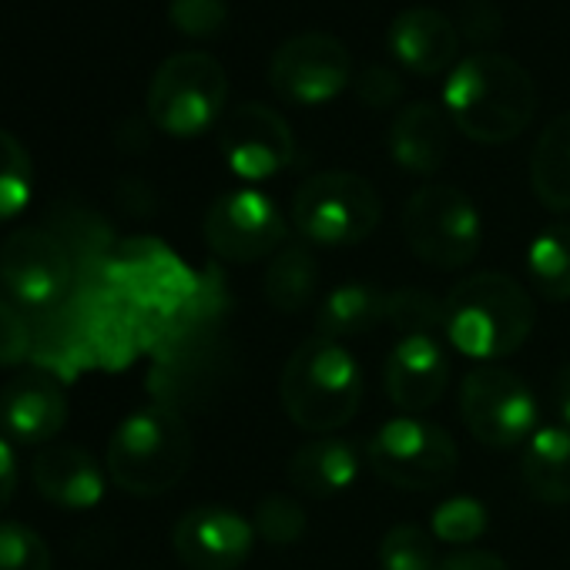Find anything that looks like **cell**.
Instances as JSON below:
<instances>
[{
	"instance_id": "obj_9",
	"label": "cell",
	"mask_w": 570,
	"mask_h": 570,
	"mask_svg": "<svg viewBox=\"0 0 570 570\" xmlns=\"http://www.w3.org/2000/svg\"><path fill=\"white\" fill-rule=\"evenodd\" d=\"M366 460L380 480L400 490H436L453 480L460 450L443 426L420 416H396L373 433Z\"/></svg>"
},
{
	"instance_id": "obj_37",
	"label": "cell",
	"mask_w": 570,
	"mask_h": 570,
	"mask_svg": "<svg viewBox=\"0 0 570 570\" xmlns=\"http://www.w3.org/2000/svg\"><path fill=\"white\" fill-rule=\"evenodd\" d=\"M356 95L370 108H386L403 95V78L390 65H366L356 75Z\"/></svg>"
},
{
	"instance_id": "obj_40",
	"label": "cell",
	"mask_w": 570,
	"mask_h": 570,
	"mask_svg": "<svg viewBox=\"0 0 570 570\" xmlns=\"http://www.w3.org/2000/svg\"><path fill=\"white\" fill-rule=\"evenodd\" d=\"M550 406L557 416V426L570 430V363L557 370L553 383H550Z\"/></svg>"
},
{
	"instance_id": "obj_23",
	"label": "cell",
	"mask_w": 570,
	"mask_h": 570,
	"mask_svg": "<svg viewBox=\"0 0 570 570\" xmlns=\"http://www.w3.org/2000/svg\"><path fill=\"white\" fill-rule=\"evenodd\" d=\"M386 303H390V293L376 289L370 282L336 285V289L323 299L320 316H316L320 336L340 343L350 336L373 333L386 320Z\"/></svg>"
},
{
	"instance_id": "obj_21",
	"label": "cell",
	"mask_w": 570,
	"mask_h": 570,
	"mask_svg": "<svg viewBox=\"0 0 570 570\" xmlns=\"http://www.w3.org/2000/svg\"><path fill=\"white\" fill-rule=\"evenodd\" d=\"M360 450L356 443L343 440V436H320L306 446H299L285 466V476L289 483L306 493V497H336L343 490H350L360 476Z\"/></svg>"
},
{
	"instance_id": "obj_30",
	"label": "cell",
	"mask_w": 570,
	"mask_h": 570,
	"mask_svg": "<svg viewBox=\"0 0 570 570\" xmlns=\"http://www.w3.org/2000/svg\"><path fill=\"white\" fill-rule=\"evenodd\" d=\"M252 527H255V537H262L265 543L289 547V543H299L306 537L309 517H306L299 500L285 497V493H268L258 500Z\"/></svg>"
},
{
	"instance_id": "obj_32",
	"label": "cell",
	"mask_w": 570,
	"mask_h": 570,
	"mask_svg": "<svg viewBox=\"0 0 570 570\" xmlns=\"http://www.w3.org/2000/svg\"><path fill=\"white\" fill-rule=\"evenodd\" d=\"M433 533L416 523H396L380 540V570H436Z\"/></svg>"
},
{
	"instance_id": "obj_2",
	"label": "cell",
	"mask_w": 570,
	"mask_h": 570,
	"mask_svg": "<svg viewBox=\"0 0 570 570\" xmlns=\"http://www.w3.org/2000/svg\"><path fill=\"white\" fill-rule=\"evenodd\" d=\"M537 306L523 285L503 272H476L446 296L443 336L470 360H507L533 333Z\"/></svg>"
},
{
	"instance_id": "obj_33",
	"label": "cell",
	"mask_w": 570,
	"mask_h": 570,
	"mask_svg": "<svg viewBox=\"0 0 570 570\" xmlns=\"http://www.w3.org/2000/svg\"><path fill=\"white\" fill-rule=\"evenodd\" d=\"M0 570H51V550L38 530L0 520Z\"/></svg>"
},
{
	"instance_id": "obj_24",
	"label": "cell",
	"mask_w": 570,
	"mask_h": 570,
	"mask_svg": "<svg viewBox=\"0 0 570 570\" xmlns=\"http://www.w3.org/2000/svg\"><path fill=\"white\" fill-rule=\"evenodd\" d=\"M530 188L550 212H570V111L557 115L530 155Z\"/></svg>"
},
{
	"instance_id": "obj_12",
	"label": "cell",
	"mask_w": 570,
	"mask_h": 570,
	"mask_svg": "<svg viewBox=\"0 0 570 570\" xmlns=\"http://www.w3.org/2000/svg\"><path fill=\"white\" fill-rule=\"evenodd\" d=\"M0 278L21 306L51 313L75 293L78 272L51 228H18L0 245Z\"/></svg>"
},
{
	"instance_id": "obj_20",
	"label": "cell",
	"mask_w": 570,
	"mask_h": 570,
	"mask_svg": "<svg viewBox=\"0 0 570 570\" xmlns=\"http://www.w3.org/2000/svg\"><path fill=\"white\" fill-rule=\"evenodd\" d=\"M390 155L403 171L433 175L450 155V115L433 101L406 105L390 125Z\"/></svg>"
},
{
	"instance_id": "obj_25",
	"label": "cell",
	"mask_w": 570,
	"mask_h": 570,
	"mask_svg": "<svg viewBox=\"0 0 570 570\" xmlns=\"http://www.w3.org/2000/svg\"><path fill=\"white\" fill-rule=\"evenodd\" d=\"M265 299L278 313H299L320 293V262L306 245H282L265 268Z\"/></svg>"
},
{
	"instance_id": "obj_11",
	"label": "cell",
	"mask_w": 570,
	"mask_h": 570,
	"mask_svg": "<svg viewBox=\"0 0 570 570\" xmlns=\"http://www.w3.org/2000/svg\"><path fill=\"white\" fill-rule=\"evenodd\" d=\"M353 81L350 48L326 31L285 38L268 58V85L293 105H326Z\"/></svg>"
},
{
	"instance_id": "obj_10",
	"label": "cell",
	"mask_w": 570,
	"mask_h": 570,
	"mask_svg": "<svg viewBox=\"0 0 570 570\" xmlns=\"http://www.w3.org/2000/svg\"><path fill=\"white\" fill-rule=\"evenodd\" d=\"M460 416L476 443L510 450L527 443L540 426V406L533 390L503 366H476L460 386Z\"/></svg>"
},
{
	"instance_id": "obj_26",
	"label": "cell",
	"mask_w": 570,
	"mask_h": 570,
	"mask_svg": "<svg viewBox=\"0 0 570 570\" xmlns=\"http://www.w3.org/2000/svg\"><path fill=\"white\" fill-rule=\"evenodd\" d=\"M527 272L547 303H570V222H553L533 235Z\"/></svg>"
},
{
	"instance_id": "obj_1",
	"label": "cell",
	"mask_w": 570,
	"mask_h": 570,
	"mask_svg": "<svg viewBox=\"0 0 570 570\" xmlns=\"http://www.w3.org/2000/svg\"><path fill=\"white\" fill-rule=\"evenodd\" d=\"M443 108L470 141L503 145L530 128L537 115V85L510 55L473 51L450 71Z\"/></svg>"
},
{
	"instance_id": "obj_6",
	"label": "cell",
	"mask_w": 570,
	"mask_h": 570,
	"mask_svg": "<svg viewBox=\"0 0 570 570\" xmlns=\"http://www.w3.org/2000/svg\"><path fill=\"white\" fill-rule=\"evenodd\" d=\"M228 75L205 51H178L165 58L148 85V118L171 138H195L222 121Z\"/></svg>"
},
{
	"instance_id": "obj_18",
	"label": "cell",
	"mask_w": 570,
	"mask_h": 570,
	"mask_svg": "<svg viewBox=\"0 0 570 570\" xmlns=\"http://www.w3.org/2000/svg\"><path fill=\"white\" fill-rule=\"evenodd\" d=\"M35 487L45 500L61 510H91L105 500L108 470L75 443H51L35 456Z\"/></svg>"
},
{
	"instance_id": "obj_16",
	"label": "cell",
	"mask_w": 570,
	"mask_h": 570,
	"mask_svg": "<svg viewBox=\"0 0 570 570\" xmlns=\"http://www.w3.org/2000/svg\"><path fill=\"white\" fill-rule=\"evenodd\" d=\"M68 396L61 380L45 370H28L0 390V430L11 443H51L68 423Z\"/></svg>"
},
{
	"instance_id": "obj_15",
	"label": "cell",
	"mask_w": 570,
	"mask_h": 570,
	"mask_svg": "<svg viewBox=\"0 0 570 570\" xmlns=\"http://www.w3.org/2000/svg\"><path fill=\"white\" fill-rule=\"evenodd\" d=\"M171 547L188 570H238L255 547V527L228 507H195L171 527Z\"/></svg>"
},
{
	"instance_id": "obj_7",
	"label": "cell",
	"mask_w": 570,
	"mask_h": 570,
	"mask_svg": "<svg viewBox=\"0 0 570 570\" xmlns=\"http://www.w3.org/2000/svg\"><path fill=\"white\" fill-rule=\"evenodd\" d=\"M383 218L376 188L356 171L309 175L293 198V225L313 245L346 248L366 242Z\"/></svg>"
},
{
	"instance_id": "obj_27",
	"label": "cell",
	"mask_w": 570,
	"mask_h": 570,
	"mask_svg": "<svg viewBox=\"0 0 570 570\" xmlns=\"http://www.w3.org/2000/svg\"><path fill=\"white\" fill-rule=\"evenodd\" d=\"M51 232L68 248L78 275H88V278L105 275V265L115 252V238H111V228L101 222V215H91L85 208H68L58 215Z\"/></svg>"
},
{
	"instance_id": "obj_31",
	"label": "cell",
	"mask_w": 570,
	"mask_h": 570,
	"mask_svg": "<svg viewBox=\"0 0 570 570\" xmlns=\"http://www.w3.org/2000/svg\"><path fill=\"white\" fill-rule=\"evenodd\" d=\"M490 527V510L476 497H450L433 510L430 533L440 543H473L487 533Z\"/></svg>"
},
{
	"instance_id": "obj_3",
	"label": "cell",
	"mask_w": 570,
	"mask_h": 570,
	"mask_svg": "<svg viewBox=\"0 0 570 570\" xmlns=\"http://www.w3.org/2000/svg\"><path fill=\"white\" fill-rule=\"evenodd\" d=\"M195 456L191 430L175 406L148 403L128 413L105 453L111 483L131 497H161L181 483Z\"/></svg>"
},
{
	"instance_id": "obj_39",
	"label": "cell",
	"mask_w": 570,
	"mask_h": 570,
	"mask_svg": "<svg viewBox=\"0 0 570 570\" xmlns=\"http://www.w3.org/2000/svg\"><path fill=\"white\" fill-rule=\"evenodd\" d=\"M18 490V456L8 436H0V513L8 510Z\"/></svg>"
},
{
	"instance_id": "obj_17",
	"label": "cell",
	"mask_w": 570,
	"mask_h": 570,
	"mask_svg": "<svg viewBox=\"0 0 570 570\" xmlns=\"http://www.w3.org/2000/svg\"><path fill=\"white\" fill-rule=\"evenodd\" d=\"M386 396L403 416L436 406L450 383V356L436 336H400L383 366Z\"/></svg>"
},
{
	"instance_id": "obj_28",
	"label": "cell",
	"mask_w": 570,
	"mask_h": 570,
	"mask_svg": "<svg viewBox=\"0 0 570 570\" xmlns=\"http://www.w3.org/2000/svg\"><path fill=\"white\" fill-rule=\"evenodd\" d=\"M35 191V161L18 135L0 128V222L18 218Z\"/></svg>"
},
{
	"instance_id": "obj_19",
	"label": "cell",
	"mask_w": 570,
	"mask_h": 570,
	"mask_svg": "<svg viewBox=\"0 0 570 570\" xmlns=\"http://www.w3.org/2000/svg\"><path fill=\"white\" fill-rule=\"evenodd\" d=\"M390 51L413 75H440L460 51L456 24L436 8H406L390 24Z\"/></svg>"
},
{
	"instance_id": "obj_8",
	"label": "cell",
	"mask_w": 570,
	"mask_h": 570,
	"mask_svg": "<svg viewBox=\"0 0 570 570\" xmlns=\"http://www.w3.org/2000/svg\"><path fill=\"white\" fill-rule=\"evenodd\" d=\"M403 235L420 262L453 272L476 258L483 225L466 191L433 181L410 195L403 208Z\"/></svg>"
},
{
	"instance_id": "obj_14",
	"label": "cell",
	"mask_w": 570,
	"mask_h": 570,
	"mask_svg": "<svg viewBox=\"0 0 570 570\" xmlns=\"http://www.w3.org/2000/svg\"><path fill=\"white\" fill-rule=\"evenodd\" d=\"M218 151L238 178L262 181L293 165L296 135L275 108L242 101L218 121Z\"/></svg>"
},
{
	"instance_id": "obj_35",
	"label": "cell",
	"mask_w": 570,
	"mask_h": 570,
	"mask_svg": "<svg viewBox=\"0 0 570 570\" xmlns=\"http://www.w3.org/2000/svg\"><path fill=\"white\" fill-rule=\"evenodd\" d=\"M31 346H35L31 323L11 303L0 299V366H18L31 360Z\"/></svg>"
},
{
	"instance_id": "obj_5",
	"label": "cell",
	"mask_w": 570,
	"mask_h": 570,
	"mask_svg": "<svg viewBox=\"0 0 570 570\" xmlns=\"http://www.w3.org/2000/svg\"><path fill=\"white\" fill-rule=\"evenodd\" d=\"M105 282L138 313L161 323H175L198 293V275L191 265L151 235L115 245L105 265Z\"/></svg>"
},
{
	"instance_id": "obj_4",
	"label": "cell",
	"mask_w": 570,
	"mask_h": 570,
	"mask_svg": "<svg viewBox=\"0 0 570 570\" xmlns=\"http://www.w3.org/2000/svg\"><path fill=\"white\" fill-rule=\"evenodd\" d=\"M282 410L306 433L343 430L363 403V370L343 343L313 336L282 370Z\"/></svg>"
},
{
	"instance_id": "obj_36",
	"label": "cell",
	"mask_w": 570,
	"mask_h": 570,
	"mask_svg": "<svg viewBox=\"0 0 570 570\" xmlns=\"http://www.w3.org/2000/svg\"><path fill=\"white\" fill-rule=\"evenodd\" d=\"M460 31L466 35L470 45H480V51H490L503 31V14L493 0H463L460 4Z\"/></svg>"
},
{
	"instance_id": "obj_38",
	"label": "cell",
	"mask_w": 570,
	"mask_h": 570,
	"mask_svg": "<svg viewBox=\"0 0 570 570\" xmlns=\"http://www.w3.org/2000/svg\"><path fill=\"white\" fill-rule=\"evenodd\" d=\"M436 570H510V567L490 550H460L446 557Z\"/></svg>"
},
{
	"instance_id": "obj_22",
	"label": "cell",
	"mask_w": 570,
	"mask_h": 570,
	"mask_svg": "<svg viewBox=\"0 0 570 570\" xmlns=\"http://www.w3.org/2000/svg\"><path fill=\"white\" fill-rule=\"evenodd\" d=\"M520 480L527 493L540 503H570V430L540 426L520 456Z\"/></svg>"
},
{
	"instance_id": "obj_29",
	"label": "cell",
	"mask_w": 570,
	"mask_h": 570,
	"mask_svg": "<svg viewBox=\"0 0 570 570\" xmlns=\"http://www.w3.org/2000/svg\"><path fill=\"white\" fill-rule=\"evenodd\" d=\"M386 320L403 336H436L440 340V333L446 330V299H436L433 293L410 285V289L390 293Z\"/></svg>"
},
{
	"instance_id": "obj_13",
	"label": "cell",
	"mask_w": 570,
	"mask_h": 570,
	"mask_svg": "<svg viewBox=\"0 0 570 570\" xmlns=\"http://www.w3.org/2000/svg\"><path fill=\"white\" fill-rule=\"evenodd\" d=\"M208 248L225 262H258L272 258L285 238L289 222L282 208L258 188H232L222 191L202 222Z\"/></svg>"
},
{
	"instance_id": "obj_34",
	"label": "cell",
	"mask_w": 570,
	"mask_h": 570,
	"mask_svg": "<svg viewBox=\"0 0 570 570\" xmlns=\"http://www.w3.org/2000/svg\"><path fill=\"white\" fill-rule=\"evenodd\" d=\"M168 21L188 38H212L228 24L225 0H168Z\"/></svg>"
}]
</instances>
